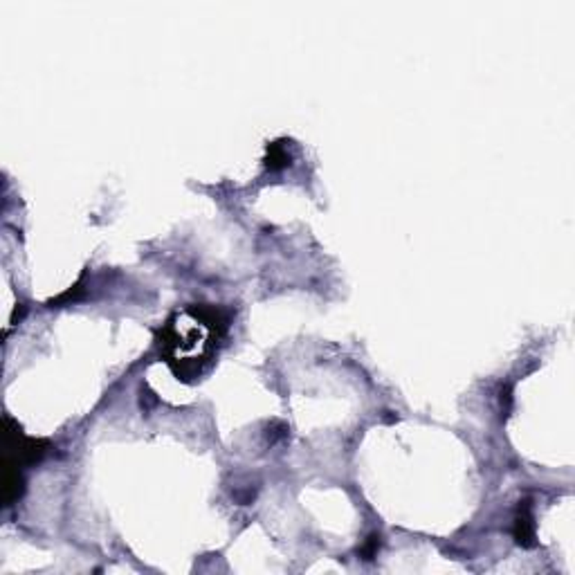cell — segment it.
Instances as JSON below:
<instances>
[{"instance_id":"cell-4","label":"cell","mask_w":575,"mask_h":575,"mask_svg":"<svg viewBox=\"0 0 575 575\" xmlns=\"http://www.w3.org/2000/svg\"><path fill=\"white\" fill-rule=\"evenodd\" d=\"M378 546H380V537L378 535H371V537L366 539V549L362 551V555H366V559H371L378 553Z\"/></svg>"},{"instance_id":"cell-3","label":"cell","mask_w":575,"mask_h":575,"mask_svg":"<svg viewBox=\"0 0 575 575\" xmlns=\"http://www.w3.org/2000/svg\"><path fill=\"white\" fill-rule=\"evenodd\" d=\"M286 165H290V155L286 151V146L281 142L270 144L268 146V157H265V167L276 171V169H284Z\"/></svg>"},{"instance_id":"cell-1","label":"cell","mask_w":575,"mask_h":575,"mask_svg":"<svg viewBox=\"0 0 575 575\" xmlns=\"http://www.w3.org/2000/svg\"><path fill=\"white\" fill-rule=\"evenodd\" d=\"M227 326V317L218 308L189 306L162 326L157 337L160 358L180 380H196L209 366Z\"/></svg>"},{"instance_id":"cell-2","label":"cell","mask_w":575,"mask_h":575,"mask_svg":"<svg viewBox=\"0 0 575 575\" xmlns=\"http://www.w3.org/2000/svg\"><path fill=\"white\" fill-rule=\"evenodd\" d=\"M512 533H514L517 544H522V546H526V549L535 546V522H533V512H530L528 501H522L517 517H514Z\"/></svg>"}]
</instances>
